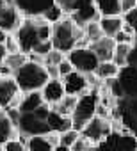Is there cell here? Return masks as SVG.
<instances>
[{
    "label": "cell",
    "mask_w": 137,
    "mask_h": 151,
    "mask_svg": "<svg viewBox=\"0 0 137 151\" xmlns=\"http://www.w3.org/2000/svg\"><path fill=\"white\" fill-rule=\"evenodd\" d=\"M52 45H53V48H57L64 53L71 52L73 48H79V46H89V43L84 36V29L80 25H77L73 22V18L68 14L52 25Z\"/></svg>",
    "instance_id": "obj_1"
},
{
    "label": "cell",
    "mask_w": 137,
    "mask_h": 151,
    "mask_svg": "<svg viewBox=\"0 0 137 151\" xmlns=\"http://www.w3.org/2000/svg\"><path fill=\"white\" fill-rule=\"evenodd\" d=\"M14 80H16L20 91L29 93V91H41L43 86L50 80V77L46 73L45 64L29 60L25 66H22L14 73Z\"/></svg>",
    "instance_id": "obj_2"
},
{
    "label": "cell",
    "mask_w": 137,
    "mask_h": 151,
    "mask_svg": "<svg viewBox=\"0 0 137 151\" xmlns=\"http://www.w3.org/2000/svg\"><path fill=\"white\" fill-rule=\"evenodd\" d=\"M100 89H87L82 96H79V103H77V109L71 116V121H73V128L82 132V128L96 116V109L100 105Z\"/></svg>",
    "instance_id": "obj_3"
},
{
    "label": "cell",
    "mask_w": 137,
    "mask_h": 151,
    "mask_svg": "<svg viewBox=\"0 0 137 151\" xmlns=\"http://www.w3.org/2000/svg\"><path fill=\"white\" fill-rule=\"evenodd\" d=\"M66 59L73 64L75 71H80V73H84V75L94 73L96 68H98V64H100V59L96 57V53H94L89 46L73 48L71 52L66 53Z\"/></svg>",
    "instance_id": "obj_4"
},
{
    "label": "cell",
    "mask_w": 137,
    "mask_h": 151,
    "mask_svg": "<svg viewBox=\"0 0 137 151\" xmlns=\"http://www.w3.org/2000/svg\"><path fill=\"white\" fill-rule=\"evenodd\" d=\"M23 91H20L14 75L0 77V109H20Z\"/></svg>",
    "instance_id": "obj_5"
},
{
    "label": "cell",
    "mask_w": 137,
    "mask_h": 151,
    "mask_svg": "<svg viewBox=\"0 0 137 151\" xmlns=\"http://www.w3.org/2000/svg\"><path fill=\"white\" fill-rule=\"evenodd\" d=\"M82 137L87 139L91 144H102L110 133H112V119L94 116L84 128H82Z\"/></svg>",
    "instance_id": "obj_6"
},
{
    "label": "cell",
    "mask_w": 137,
    "mask_h": 151,
    "mask_svg": "<svg viewBox=\"0 0 137 151\" xmlns=\"http://www.w3.org/2000/svg\"><path fill=\"white\" fill-rule=\"evenodd\" d=\"M14 37H16V41H18V45H20V50H22L23 53H27V55L37 46V43H41V39H39V36H37L36 23L32 22L30 16H25V18H23L22 25H20L18 30L14 32Z\"/></svg>",
    "instance_id": "obj_7"
},
{
    "label": "cell",
    "mask_w": 137,
    "mask_h": 151,
    "mask_svg": "<svg viewBox=\"0 0 137 151\" xmlns=\"http://www.w3.org/2000/svg\"><path fill=\"white\" fill-rule=\"evenodd\" d=\"M23 18L25 16L14 4H6L4 0H0V30H4L7 34H14L22 25Z\"/></svg>",
    "instance_id": "obj_8"
},
{
    "label": "cell",
    "mask_w": 137,
    "mask_h": 151,
    "mask_svg": "<svg viewBox=\"0 0 137 151\" xmlns=\"http://www.w3.org/2000/svg\"><path fill=\"white\" fill-rule=\"evenodd\" d=\"M114 151H137V137L128 132L112 130V133L103 140Z\"/></svg>",
    "instance_id": "obj_9"
},
{
    "label": "cell",
    "mask_w": 137,
    "mask_h": 151,
    "mask_svg": "<svg viewBox=\"0 0 137 151\" xmlns=\"http://www.w3.org/2000/svg\"><path fill=\"white\" fill-rule=\"evenodd\" d=\"M18 130L32 137V135H46L50 132V126H48L46 121L37 119L32 112H27V114H22Z\"/></svg>",
    "instance_id": "obj_10"
},
{
    "label": "cell",
    "mask_w": 137,
    "mask_h": 151,
    "mask_svg": "<svg viewBox=\"0 0 137 151\" xmlns=\"http://www.w3.org/2000/svg\"><path fill=\"white\" fill-rule=\"evenodd\" d=\"M62 84H64V91L66 94H71V96H82L87 89H91L87 86V78L86 75L80 73V71H73L70 75H66V77L61 78Z\"/></svg>",
    "instance_id": "obj_11"
},
{
    "label": "cell",
    "mask_w": 137,
    "mask_h": 151,
    "mask_svg": "<svg viewBox=\"0 0 137 151\" xmlns=\"http://www.w3.org/2000/svg\"><path fill=\"white\" fill-rule=\"evenodd\" d=\"M118 80L125 91V98L137 96V66H125L119 69Z\"/></svg>",
    "instance_id": "obj_12"
},
{
    "label": "cell",
    "mask_w": 137,
    "mask_h": 151,
    "mask_svg": "<svg viewBox=\"0 0 137 151\" xmlns=\"http://www.w3.org/2000/svg\"><path fill=\"white\" fill-rule=\"evenodd\" d=\"M41 94H43L45 103H48L50 107H53V105H55L59 100H62L64 94H66L62 80H61V78H50V80L43 86Z\"/></svg>",
    "instance_id": "obj_13"
},
{
    "label": "cell",
    "mask_w": 137,
    "mask_h": 151,
    "mask_svg": "<svg viewBox=\"0 0 137 151\" xmlns=\"http://www.w3.org/2000/svg\"><path fill=\"white\" fill-rule=\"evenodd\" d=\"M89 48L96 53V57L100 59V62L112 60V57H114V48H116V39H114V37H109V36H103V37L98 39L96 43L89 45Z\"/></svg>",
    "instance_id": "obj_14"
},
{
    "label": "cell",
    "mask_w": 137,
    "mask_h": 151,
    "mask_svg": "<svg viewBox=\"0 0 137 151\" xmlns=\"http://www.w3.org/2000/svg\"><path fill=\"white\" fill-rule=\"evenodd\" d=\"M100 27L103 30L105 36L114 37L119 30H123L125 22H123V14H109V16H102L100 20Z\"/></svg>",
    "instance_id": "obj_15"
},
{
    "label": "cell",
    "mask_w": 137,
    "mask_h": 151,
    "mask_svg": "<svg viewBox=\"0 0 137 151\" xmlns=\"http://www.w3.org/2000/svg\"><path fill=\"white\" fill-rule=\"evenodd\" d=\"M46 123L50 126V132H57V133H64V132L73 128L71 117H66V116H62V114H59L55 110L50 112V116L46 117Z\"/></svg>",
    "instance_id": "obj_16"
},
{
    "label": "cell",
    "mask_w": 137,
    "mask_h": 151,
    "mask_svg": "<svg viewBox=\"0 0 137 151\" xmlns=\"http://www.w3.org/2000/svg\"><path fill=\"white\" fill-rule=\"evenodd\" d=\"M45 100H43V94L41 91H29V93H23L22 96V103H20V112L22 114H27V112H34L39 105H43Z\"/></svg>",
    "instance_id": "obj_17"
},
{
    "label": "cell",
    "mask_w": 137,
    "mask_h": 151,
    "mask_svg": "<svg viewBox=\"0 0 137 151\" xmlns=\"http://www.w3.org/2000/svg\"><path fill=\"white\" fill-rule=\"evenodd\" d=\"M77 103H79V96L64 94V98L59 100V101L52 107V110H55V112H59V114H62V116H66V117H71L73 112H75V109H77Z\"/></svg>",
    "instance_id": "obj_18"
},
{
    "label": "cell",
    "mask_w": 137,
    "mask_h": 151,
    "mask_svg": "<svg viewBox=\"0 0 137 151\" xmlns=\"http://www.w3.org/2000/svg\"><path fill=\"white\" fill-rule=\"evenodd\" d=\"M96 77L100 80H109V78H116L118 75H119V68L112 62V60H105V62H100L98 68H96Z\"/></svg>",
    "instance_id": "obj_19"
},
{
    "label": "cell",
    "mask_w": 137,
    "mask_h": 151,
    "mask_svg": "<svg viewBox=\"0 0 137 151\" xmlns=\"http://www.w3.org/2000/svg\"><path fill=\"white\" fill-rule=\"evenodd\" d=\"M133 45H126V43H116V48H114V57H112V62L121 69L125 66H128V53L132 50Z\"/></svg>",
    "instance_id": "obj_20"
},
{
    "label": "cell",
    "mask_w": 137,
    "mask_h": 151,
    "mask_svg": "<svg viewBox=\"0 0 137 151\" xmlns=\"http://www.w3.org/2000/svg\"><path fill=\"white\" fill-rule=\"evenodd\" d=\"M29 62V55L23 52H16V53H7V57L2 60V64H6L13 73H16L22 66H25Z\"/></svg>",
    "instance_id": "obj_21"
},
{
    "label": "cell",
    "mask_w": 137,
    "mask_h": 151,
    "mask_svg": "<svg viewBox=\"0 0 137 151\" xmlns=\"http://www.w3.org/2000/svg\"><path fill=\"white\" fill-rule=\"evenodd\" d=\"M82 29H84V36H86V39H87L89 45L96 43L98 39H102V37L105 36L103 30H102V27H100V22H89V23H86Z\"/></svg>",
    "instance_id": "obj_22"
},
{
    "label": "cell",
    "mask_w": 137,
    "mask_h": 151,
    "mask_svg": "<svg viewBox=\"0 0 137 151\" xmlns=\"http://www.w3.org/2000/svg\"><path fill=\"white\" fill-rule=\"evenodd\" d=\"M25 149L27 151H53V146L46 140L45 135H32Z\"/></svg>",
    "instance_id": "obj_23"
},
{
    "label": "cell",
    "mask_w": 137,
    "mask_h": 151,
    "mask_svg": "<svg viewBox=\"0 0 137 151\" xmlns=\"http://www.w3.org/2000/svg\"><path fill=\"white\" fill-rule=\"evenodd\" d=\"M94 4L100 11L102 16H109V14H121L119 11V0H94Z\"/></svg>",
    "instance_id": "obj_24"
},
{
    "label": "cell",
    "mask_w": 137,
    "mask_h": 151,
    "mask_svg": "<svg viewBox=\"0 0 137 151\" xmlns=\"http://www.w3.org/2000/svg\"><path fill=\"white\" fill-rule=\"evenodd\" d=\"M66 59V53L64 52H61V50H57V48H52L48 53H46V57H45V66L46 64H52V66H59L62 60Z\"/></svg>",
    "instance_id": "obj_25"
},
{
    "label": "cell",
    "mask_w": 137,
    "mask_h": 151,
    "mask_svg": "<svg viewBox=\"0 0 137 151\" xmlns=\"http://www.w3.org/2000/svg\"><path fill=\"white\" fill-rule=\"evenodd\" d=\"M43 16H45V18H46V20H48V22L53 25V23H57L61 18H64L66 14L62 13V9H61L59 6H55V4H53V6H50V7H48L45 13H43Z\"/></svg>",
    "instance_id": "obj_26"
},
{
    "label": "cell",
    "mask_w": 137,
    "mask_h": 151,
    "mask_svg": "<svg viewBox=\"0 0 137 151\" xmlns=\"http://www.w3.org/2000/svg\"><path fill=\"white\" fill-rule=\"evenodd\" d=\"M80 132L79 130H75V128H71V130H68V132H64V133H61V144H64V146H68V147H71L79 139H80Z\"/></svg>",
    "instance_id": "obj_27"
},
{
    "label": "cell",
    "mask_w": 137,
    "mask_h": 151,
    "mask_svg": "<svg viewBox=\"0 0 137 151\" xmlns=\"http://www.w3.org/2000/svg\"><path fill=\"white\" fill-rule=\"evenodd\" d=\"M123 22H125V25L133 32V29L137 27V7L132 9V11H128V13H125V14H123Z\"/></svg>",
    "instance_id": "obj_28"
},
{
    "label": "cell",
    "mask_w": 137,
    "mask_h": 151,
    "mask_svg": "<svg viewBox=\"0 0 137 151\" xmlns=\"http://www.w3.org/2000/svg\"><path fill=\"white\" fill-rule=\"evenodd\" d=\"M53 4L59 6L62 9V13L68 14V16H71V13L75 9V0H53Z\"/></svg>",
    "instance_id": "obj_29"
},
{
    "label": "cell",
    "mask_w": 137,
    "mask_h": 151,
    "mask_svg": "<svg viewBox=\"0 0 137 151\" xmlns=\"http://www.w3.org/2000/svg\"><path fill=\"white\" fill-rule=\"evenodd\" d=\"M50 112H52V107L48 105V103H43V105H39L32 114L37 117V119H43V121H46V117L50 116Z\"/></svg>",
    "instance_id": "obj_30"
},
{
    "label": "cell",
    "mask_w": 137,
    "mask_h": 151,
    "mask_svg": "<svg viewBox=\"0 0 137 151\" xmlns=\"http://www.w3.org/2000/svg\"><path fill=\"white\" fill-rule=\"evenodd\" d=\"M57 68H59V73H61V78H62V77H66V75H70V73H73V71H75L73 64H71L70 60H68V59H64V60H62V62H61Z\"/></svg>",
    "instance_id": "obj_31"
},
{
    "label": "cell",
    "mask_w": 137,
    "mask_h": 151,
    "mask_svg": "<svg viewBox=\"0 0 137 151\" xmlns=\"http://www.w3.org/2000/svg\"><path fill=\"white\" fill-rule=\"evenodd\" d=\"M135 7H137V0H119V11H121V14H125V13L135 9Z\"/></svg>",
    "instance_id": "obj_32"
},
{
    "label": "cell",
    "mask_w": 137,
    "mask_h": 151,
    "mask_svg": "<svg viewBox=\"0 0 137 151\" xmlns=\"http://www.w3.org/2000/svg\"><path fill=\"white\" fill-rule=\"evenodd\" d=\"M89 146H91V142L80 135V139L71 146V151H87V149H89Z\"/></svg>",
    "instance_id": "obj_33"
},
{
    "label": "cell",
    "mask_w": 137,
    "mask_h": 151,
    "mask_svg": "<svg viewBox=\"0 0 137 151\" xmlns=\"http://www.w3.org/2000/svg\"><path fill=\"white\" fill-rule=\"evenodd\" d=\"M4 149H6V151H27L25 146H22L18 140H9V142L4 146Z\"/></svg>",
    "instance_id": "obj_34"
},
{
    "label": "cell",
    "mask_w": 137,
    "mask_h": 151,
    "mask_svg": "<svg viewBox=\"0 0 137 151\" xmlns=\"http://www.w3.org/2000/svg\"><path fill=\"white\" fill-rule=\"evenodd\" d=\"M45 137H46V140H48L53 147H55L57 144H61V133H57V132H48Z\"/></svg>",
    "instance_id": "obj_35"
},
{
    "label": "cell",
    "mask_w": 137,
    "mask_h": 151,
    "mask_svg": "<svg viewBox=\"0 0 137 151\" xmlns=\"http://www.w3.org/2000/svg\"><path fill=\"white\" fill-rule=\"evenodd\" d=\"M46 73L50 78H61V73H59V68L57 66H52V64H46Z\"/></svg>",
    "instance_id": "obj_36"
},
{
    "label": "cell",
    "mask_w": 137,
    "mask_h": 151,
    "mask_svg": "<svg viewBox=\"0 0 137 151\" xmlns=\"http://www.w3.org/2000/svg\"><path fill=\"white\" fill-rule=\"evenodd\" d=\"M128 66H137V45H133L128 53Z\"/></svg>",
    "instance_id": "obj_37"
},
{
    "label": "cell",
    "mask_w": 137,
    "mask_h": 151,
    "mask_svg": "<svg viewBox=\"0 0 137 151\" xmlns=\"http://www.w3.org/2000/svg\"><path fill=\"white\" fill-rule=\"evenodd\" d=\"M7 53H9V52H7L6 45H4V43H0V62H2V60L7 57Z\"/></svg>",
    "instance_id": "obj_38"
},
{
    "label": "cell",
    "mask_w": 137,
    "mask_h": 151,
    "mask_svg": "<svg viewBox=\"0 0 137 151\" xmlns=\"http://www.w3.org/2000/svg\"><path fill=\"white\" fill-rule=\"evenodd\" d=\"M96 151H114V149L109 147L105 142H102V144H96Z\"/></svg>",
    "instance_id": "obj_39"
},
{
    "label": "cell",
    "mask_w": 137,
    "mask_h": 151,
    "mask_svg": "<svg viewBox=\"0 0 137 151\" xmlns=\"http://www.w3.org/2000/svg\"><path fill=\"white\" fill-rule=\"evenodd\" d=\"M53 151H71V147H68V146H64V144H57V146L53 147Z\"/></svg>",
    "instance_id": "obj_40"
},
{
    "label": "cell",
    "mask_w": 137,
    "mask_h": 151,
    "mask_svg": "<svg viewBox=\"0 0 137 151\" xmlns=\"http://www.w3.org/2000/svg\"><path fill=\"white\" fill-rule=\"evenodd\" d=\"M4 116H6V110H2V109H0V123H2V119H4Z\"/></svg>",
    "instance_id": "obj_41"
},
{
    "label": "cell",
    "mask_w": 137,
    "mask_h": 151,
    "mask_svg": "<svg viewBox=\"0 0 137 151\" xmlns=\"http://www.w3.org/2000/svg\"><path fill=\"white\" fill-rule=\"evenodd\" d=\"M0 151H6V149H4V146H0Z\"/></svg>",
    "instance_id": "obj_42"
},
{
    "label": "cell",
    "mask_w": 137,
    "mask_h": 151,
    "mask_svg": "<svg viewBox=\"0 0 137 151\" xmlns=\"http://www.w3.org/2000/svg\"><path fill=\"white\" fill-rule=\"evenodd\" d=\"M0 64H2V62H0Z\"/></svg>",
    "instance_id": "obj_43"
}]
</instances>
